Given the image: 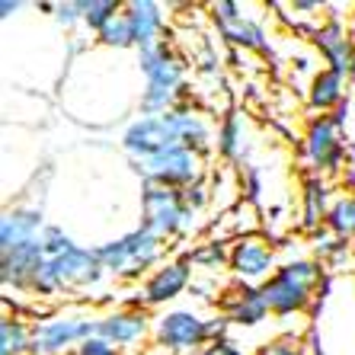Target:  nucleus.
I'll return each instance as SVG.
<instances>
[{"instance_id": "33", "label": "nucleus", "mask_w": 355, "mask_h": 355, "mask_svg": "<svg viewBox=\"0 0 355 355\" xmlns=\"http://www.w3.org/2000/svg\"><path fill=\"white\" fill-rule=\"evenodd\" d=\"M266 355H301V352H297L295 339H279V343H272V346L266 349Z\"/></svg>"}, {"instance_id": "26", "label": "nucleus", "mask_w": 355, "mask_h": 355, "mask_svg": "<svg viewBox=\"0 0 355 355\" xmlns=\"http://www.w3.org/2000/svg\"><path fill=\"white\" fill-rule=\"evenodd\" d=\"M99 39L106 42V45H116V49H128V45H135V33H132V23H128V17L125 13H119L112 23L99 33Z\"/></svg>"}, {"instance_id": "5", "label": "nucleus", "mask_w": 355, "mask_h": 355, "mask_svg": "<svg viewBox=\"0 0 355 355\" xmlns=\"http://www.w3.org/2000/svg\"><path fill=\"white\" fill-rule=\"evenodd\" d=\"M135 166L144 173L148 182L166 186V189H182V186L189 189V186H196V180H198L196 150L182 148V144L160 150V154H154V157H148V160H135Z\"/></svg>"}, {"instance_id": "34", "label": "nucleus", "mask_w": 355, "mask_h": 355, "mask_svg": "<svg viewBox=\"0 0 355 355\" xmlns=\"http://www.w3.org/2000/svg\"><path fill=\"white\" fill-rule=\"evenodd\" d=\"M17 10H19V3H10V0H7V3L0 7V17H3V19H10V17H13V13H17Z\"/></svg>"}, {"instance_id": "14", "label": "nucleus", "mask_w": 355, "mask_h": 355, "mask_svg": "<svg viewBox=\"0 0 355 355\" xmlns=\"http://www.w3.org/2000/svg\"><path fill=\"white\" fill-rule=\"evenodd\" d=\"M96 336H103L112 346H132V343L148 336V317L138 311H116L109 317H99Z\"/></svg>"}, {"instance_id": "32", "label": "nucleus", "mask_w": 355, "mask_h": 355, "mask_svg": "<svg viewBox=\"0 0 355 355\" xmlns=\"http://www.w3.org/2000/svg\"><path fill=\"white\" fill-rule=\"evenodd\" d=\"M182 196H186V205H189L192 211L205 205V198H208V196H205V189H202L198 182H196V186H189V189H182Z\"/></svg>"}, {"instance_id": "25", "label": "nucleus", "mask_w": 355, "mask_h": 355, "mask_svg": "<svg viewBox=\"0 0 355 355\" xmlns=\"http://www.w3.org/2000/svg\"><path fill=\"white\" fill-rule=\"evenodd\" d=\"M240 141H243V122H240V116H227L221 132H218V150L224 157H237Z\"/></svg>"}, {"instance_id": "18", "label": "nucleus", "mask_w": 355, "mask_h": 355, "mask_svg": "<svg viewBox=\"0 0 355 355\" xmlns=\"http://www.w3.org/2000/svg\"><path fill=\"white\" fill-rule=\"evenodd\" d=\"M266 314H269V304L263 297V288H253V285H240L237 295L227 301V320L243 323V327L266 320Z\"/></svg>"}, {"instance_id": "27", "label": "nucleus", "mask_w": 355, "mask_h": 355, "mask_svg": "<svg viewBox=\"0 0 355 355\" xmlns=\"http://www.w3.org/2000/svg\"><path fill=\"white\" fill-rule=\"evenodd\" d=\"M42 243H45V257H61L67 250L74 247L67 234H61V227H45L42 231Z\"/></svg>"}, {"instance_id": "29", "label": "nucleus", "mask_w": 355, "mask_h": 355, "mask_svg": "<svg viewBox=\"0 0 355 355\" xmlns=\"http://www.w3.org/2000/svg\"><path fill=\"white\" fill-rule=\"evenodd\" d=\"M74 355H119V352H116V346L106 343L103 336H93V339H87V343H80V346L74 349Z\"/></svg>"}, {"instance_id": "6", "label": "nucleus", "mask_w": 355, "mask_h": 355, "mask_svg": "<svg viewBox=\"0 0 355 355\" xmlns=\"http://www.w3.org/2000/svg\"><path fill=\"white\" fill-rule=\"evenodd\" d=\"M122 144H125V150L135 154L138 160H148L166 148H176V144H180V119H176V112L138 119V122L128 125V132L122 135Z\"/></svg>"}, {"instance_id": "20", "label": "nucleus", "mask_w": 355, "mask_h": 355, "mask_svg": "<svg viewBox=\"0 0 355 355\" xmlns=\"http://www.w3.org/2000/svg\"><path fill=\"white\" fill-rule=\"evenodd\" d=\"M33 349V330L17 317H3L0 320V355H23Z\"/></svg>"}, {"instance_id": "10", "label": "nucleus", "mask_w": 355, "mask_h": 355, "mask_svg": "<svg viewBox=\"0 0 355 355\" xmlns=\"http://www.w3.org/2000/svg\"><path fill=\"white\" fill-rule=\"evenodd\" d=\"M231 269L243 282H263V285L279 272V269H275V253L266 247L259 237H243L234 243Z\"/></svg>"}, {"instance_id": "31", "label": "nucleus", "mask_w": 355, "mask_h": 355, "mask_svg": "<svg viewBox=\"0 0 355 355\" xmlns=\"http://www.w3.org/2000/svg\"><path fill=\"white\" fill-rule=\"evenodd\" d=\"M77 19H83L80 17V3H61L58 7V23L71 26V23H77Z\"/></svg>"}, {"instance_id": "24", "label": "nucleus", "mask_w": 355, "mask_h": 355, "mask_svg": "<svg viewBox=\"0 0 355 355\" xmlns=\"http://www.w3.org/2000/svg\"><path fill=\"white\" fill-rule=\"evenodd\" d=\"M224 29V35L234 42V45H243V49H263L266 45V35H263V29H259L257 23H247V19H237V23H231V26H221Z\"/></svg>"}, {"instance_id": "8", "label": "nucleus", "mask_w": 355, "mask_h": 355, "mask_svg": "<svg viewBox=\"0 0 355 355\" xmlns=\"http://www.w3.org/2000/svg\"><path fill=\"white\" fill-rule=\"evenodd\" d=\"M99 330V320L90 317H55L33 330V352L35 355H58L71 346H80L93 339Z\"/></svg>"}, {"instance_id": "11", "label": "nucleus", "mask_w": 355, "mask_h": 355, "mask_svg": "<svg viewBox=\"0 0 355 355\" xmlns=\"http://www.w3.org/2000/svg\"><path fill=\"white\" fill-rule=\"evenodd\" d=\"M263 297L269 311L279 317H288V314H297L311 304V285H304L301 279H295L291 272L279 269L272 279L263 285Z\"/></svg>"}, {"instance_id": "13", "label": "nucleus", "mask_w": 355, "mask_h": 355, "mask_svg": "<svg viewBox=\"0 0 355 355\" xmlns=\"http://www.w3.org/2000/svg\"><path fill=\"white\" fill-rule=\"evenodd\" d=\"M186 285H189V266L164 263L144 282V304H166V301H173L176 295H182Z\"/></svg>"}, {"instance_id": "9", "label": "nucleus", "mask_w": 355, "mask_h": 355, "mask_svg": "<svg viewBox=\"0 0 355 355\" xmlns=\"http://www.w3.org/2000/svg\"><path fill=\"white\" fill-rule=\"evenodd\" d=\"M0 259H3V272H0L3 285H13V288H33L35 275H39L42 263H45V243H42V237L26 240V243H19V247L0 253Z\"/></svg>"}, {"instance_id": "2", "label": "nucleus", "mask_w": 355, "mask_h": 355, "mask_svg": "<svg viewBox=\"0 0 355 355\" xmlns=\"http://www.w3.org/2000/svg\"><path fill=\"white\" fill-rule=\"evenodd\" d=\"M103 275V263H99L96 250L71 247L61 257H45L39 275L33 282V291L42 297L58 295L61 288H83Z\"/></svg>"}, {"instance_id": "1", "label": "nucleus", "mask_w": 355, "mask_h": 355, "mask_svg": "<svg viewBox=\"0 0 355 355\" xmlns=\"http://www.w3.org/2000/svg\"><path fill=\"white\" fill-rule=\"evenodd\" d=\"M141 71L148 74V87H144V96H141V109L148 116H166L173 112V103L180 96L182 87V64L170 55L164 42L150 45V49H141Z\"/></svg>"}, {"instance_id": "19", "label": "nucleus", "mask_w": 355, "mask_h": 355, "mask_svg": "<svg viewBox=\"0 0 355 355\" xmlns=\"http://www.w3.org/2000/svg\"><path fill=\"white\" fill-rule=\"evenodd\" d=\"M343 103V74L336 71H320L311 87V106L314 109H333Z\"/></svg>"}, {"instance_id": "30", "label": "nucleus", "mask_w": 355, "mask_h": 355, "mask_svg": "<svg viewBox=\"0 0 355 355\" xmlns=\"http://www.w3.org/2000/svg\"><path fill=\"white\" fill-rule=\"evenodd\" d=\"M202 355H240V349L234 346L231 339H211Z\"/></svg>"}, {"instance_id": "21", "label": "nucleus", "mask_w": 355, "mask_h": 355, "mask_svg": "<svg viewBox=\"0 0 355 355\" xmlns=\"http://www.w3.org/2000/svg\"><path fill=\"white\" fill-rule=\"evenodd\" d=\"M327 198H330V192H327V182L311 180V182L304 186V224H307V227H314L320 218L330 215V208H327Z\"/></svg>"}, {"instance_id": "15", "label": "nucleus", "mask_w": 355, "mask_h": 355, "mask_svg": "<svg viewBox=\"0 0 355 355\" xmlns=\"http://www.w3.org/2000/svg\"><path fill=\"white\" fill-rule=\"evenodd\" d=\"M314 42H317V49L327 55V61L333 64V71L336 74H352L355 71V51H352V42H349V35H346V29L339 23H327V26H320L317 29V35H314Z\"/></svg>"}, {"instance_id": "7", "label": "nucleus", "mask_w": 355, "mask_h": 355, "mask_svg": "<svg viewBox=\"0 0 355 355\" xmlns=\"http://www.w3.org/2000/svg\"><path fill=\"white\" fill-rule=\"evenodd\" d=\"M221 330H224V320L208 323L198 314H192V311H170V314L157 317V327H154L157 343L164 349H173V352H189V349L202 346L208 336H215Z\"/></svg>"}, {"instance_id": "12", "label": "nucleus", "mask_w": 355, "mask_h": 355, "mask_svg": "<svg viewBox=\"0 0 355 355\" xmlns=\"http://www.w3.org/2000/svg\"><path fill=\"white\" fill-rule=\"evenodd\" d=\"M336 125H339V119L320 116L307 128L304 150H307V160H311L317 170H333V166L339 164V157H343V141H339Z\"/></svg>"}, {"instance_id": "3", "label": "nucleus", "mask_w": 355, "mask_h": 355, "mask_svg": "<svg viewBox=\"0 0 355 355\" xmlns=\"http://www.w3.org/2000/svg\"><path fill=\"white\" fill-rule=\"evenodd\" d=\"M96 257L106 272L119 275V279H138L160 259V237L148 227H138V231L99 247Z\"/></svg>"}, {"instance_id": "22", "label": "nucleus", "mask_w": 355, "mask_h": 355, "mask_svg": "<svg viewBox=\"0 0 355 355\" xmlns=\"http://www.w3.org/2000/svg\"><path fill=\"white\" fill-rule=\"evenodd\" d=\"M80 17L90 29L103 33V29L119 17V3L116 0H80Z\"/></svg>"}, {"instance_id": "17", "label": "nucleus", "mask_w": 355, "mask_h": 355, "mask_svg": "<svg viewBox=\"0 0 355 355\" xmlns=\"http://www.w3.org/2000/svg\"><path fill=\"white\" fill-rule=\"evenodd\" d=\"M125 17L132 23L135 45H138V49L157 45V33H160V26H164V13H160L157 3H148V0L141 3V0H135V3L125 7Z\"/></svg>"}, {"instance_id": "23", "label": "nucleus", "mask_w": 355, "mask_h": 355, "mask_svg": "<svg viewBox=\"0 0 355 355\" xmlns=\"http://www.w3.org/2000/svg\"><path fill=\"white\" fill-rule=\"evenodd\" d=\"M327 224L339 240L355 237V198H339L327 215Z\"/></svg>"}, {"instance_id": "16", "label": "nucleus", "mask_w": 355, "mask_h": 355, "mask_svg": "<svg viewBox=\"0 0 355 355\" xmlns=\"http://www.w3.org/2000/svg\"><path fill=\"white\" fill-rule=\"evenodd\" d=\"M42 211L35 208H17V211H7L3 221H0V253L19 247L26 240L42 237Z\"/></svg>"}, {"instance_id": "28", "label": "nucleus", "mask_w": 355, "mask_h": 355, "mask_svg": "<svg viewBox=\"0 0 355 355\" xmlns=\"http://www.w3.org/2000/svg\"><path fill=\"white\" fill-rule=\"evenodd\" d=\"M192 263H198V266H221V263H231V253H224L221 243H208L205 250H196V253H192Z\"/></svg>"}, {"instance_id": "4", "label": "nucleus", "mask_w": 355, "mask_h": 355, "mask_svg": "<svg viewBox=\"0 0 355 355\" xmlns=\"http://www.w3.org/2000/svg\"><path fill=\"white\" fill-rule=\"evenodd\" d=\"M144 227L154 231L157 237H173L186 231L192 224V208L186 205V196L180 189H166V186H144Z\"/></svg>"}]
</instances>
